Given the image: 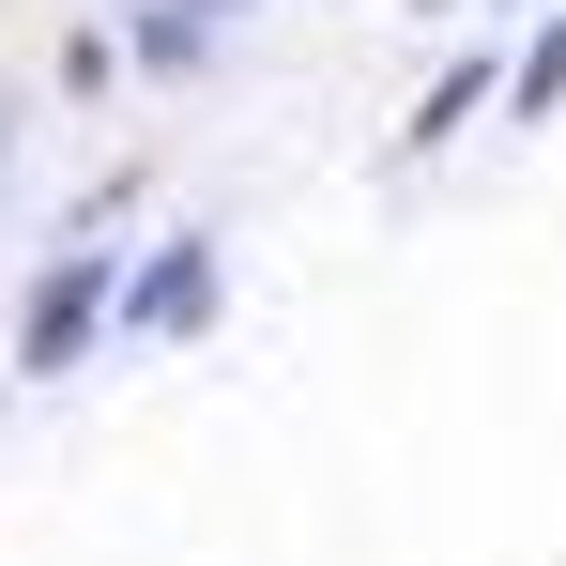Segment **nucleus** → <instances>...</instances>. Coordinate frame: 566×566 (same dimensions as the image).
I'll return each instance as SVG.
<instances>
[{"instance_id": "obj_1", "label": "nucleus", "mask_w": 566, "mask_h": 566, "mask_svg": "<svg viewBox=\"0 0 566 566\" xmlns=\"http://www.w3.org/2000/svg\"><path fill=\"white\" fill-rule=\"evenodd\" d=\"M107 306H123V261H107V245H77L62 276L31 291V322H15V368H31V382H62L77 353H93V322H107Z\"/></svg>"}, {"instance_id": "obj_2", "label": "nucleus", "mask_w": 566, "mask_h": 566, "mask_svg": "<svg viewBox=\"0 0 566 566\" xmlns=\"http://www.w3.org/2000/svg\"><path fill=\"white\" fill-rule=\"evenodd\" d=\"M214 291H230V276H214V230H169V245L123 276V322H138V337H199Z\"/></svg>"}, {"instance_id": "obj_5", "label": "nucleus", "mask_w": 566, "mask_h": 566, "mask_svg": "<svg viewBox=\"0 0 566 566\" xmlns=\"http://www.w3.org/2000/svg\"><path fill=\"white\" fill-rule=\"evenodd\" d=\"M199 46H214V31H199V15H138V62H154V77H185Z\"/></svg>"}, {"instance_id": "obj_4", "label": "nucleus", "mask_w": 566, "mask_h": 566, "mask_svg": "<svg viewBox=\"0 0 566 566\" xmlns=\"http://www.w3.org/2000/svg\"><path fill=\"white\" fill-rule=\"evenodd\" d=\"M521 107H536V123H552V107H566V15H552V31H536V46H521Z\"/></svg>"}, {"instance_id": "obj_3", "label": "nucleus", "mask_w": 566, "mask_h": 566, "mask_svg": "<svg viewBox=\"0 0 566 566\" xmlns=\"http://www.w3.org/2000/svg\"><path fill=\"white\" fill-rule=\"evenodd\" d=\"M474 107H490V62H444V77H429V93H413V123H398V138H413V154H429V138H460Z\"/></svg>"}]
</instances>
